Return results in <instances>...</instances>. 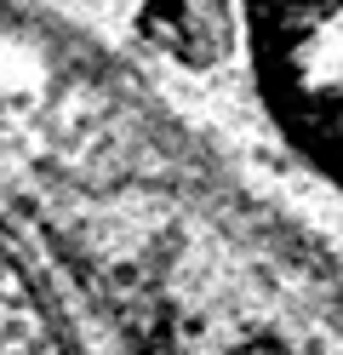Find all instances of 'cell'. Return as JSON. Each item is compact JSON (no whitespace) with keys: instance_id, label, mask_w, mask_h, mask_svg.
<instances>
[{"instance_id":"obj_1","label":"cell","mask_w":343,"mask_h":355,"mask_svg":"<svg viewBox=\"0 0 343 355\" xmlns=\"http://www.w3.org/2000/svg\"><path fill=\"white\" fill-rule=\"evenodd\" d=\"M0 355H252L218 309L98 281L0 195Z\"/></svg>"}]
</instances>
